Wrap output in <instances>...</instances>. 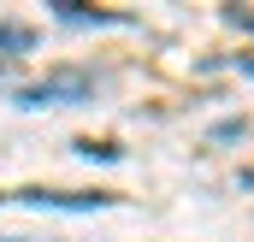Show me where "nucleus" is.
I'll return each mask as SVG.
<instances>
[{
  "mask_svg": "<svg viewBox=\"0 0 254 242\" xmlns=\"http://www.w3.org/2000/svg\"><path fill=\"white\" fill-rule=\"evenodd\" d=\"M89 89H95L89 71H65V77H48V83H24L18 107H71V101H89Z\"/></svg>",
  "mask_w": 254,
  "mask_h": 242,
  "instance_id": "f257e3e1",
  "label": "nucleus"
},
{
  "mask_svg": "<svg viewBox=\"0 0 254 242\" xmlns=\"http://www.w3.org/2000/svg\"><path fill=\"white\" fill-rule=\"evenodd\" d=\"M54 12L71 18V24H125L119 12H95V6H77V0H54Z\"/></svg>",
  "mask_w": 254,
  "mask_h": 242,
  "instance_id": "7ed1b4c3",
  "label": "nucleus"
},
{
  "mask_svg": "<svg viewBox=\"0 0 254 242\" xmlns=\"http://www.w3.org/2000/svg\"><path fill=\"white\" fill-rule=\"evenodd\" d=\"M0 201H18V207H60V213H95V207H113L119 195H107V189H95V195H83V189H71V195H60V189H6Z\"/></svg>",
  "mask_w": 254,
  "mask_h": 242,
  "instance_id": "f03ea898",
  "label": "nucleus"
},
{
  "mask_svg": "<svg viewBox=\"0 0 254 242\" xmlns=\"http://www.w3.org/2000/svg\"><path fill=\"white\" fill-rule=\"evenodd\" d=\"M30 42H36V36H30L24 24H0V48H12V54H18V48H30Z\"/></svg>",
  "mask_w": 254,
  "mask_h": 242,
  "instance_id": "20e7f679",
  "label": "nucleus"
}]
</instances>
